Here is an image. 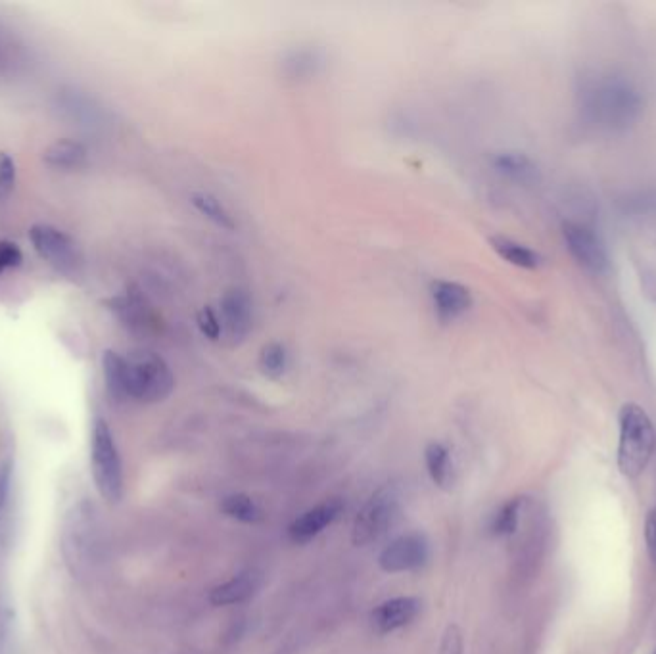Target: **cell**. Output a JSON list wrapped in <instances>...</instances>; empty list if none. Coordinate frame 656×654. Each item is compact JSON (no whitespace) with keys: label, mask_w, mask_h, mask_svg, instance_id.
I'll return each mask as SVG.
<instances>
[{"label":"cell","mask_w":656,"mask_h":654,"mask_svg":"<svg viewBox=\"0 0 656 654\" xmlns=\"http://www.w3.org/2000/svg\"><path fill=\"white\" fill-rule=\"evenodd\" d=\"M655 428L643 407L628 403L620 411L618 468L624 476H639L655 453Z\"/></svg>","instance_id":"3957f363"},{"label":"cell","mask_w":656,"mask_h":654,"mask_svg":"<svg viewBox=\"0 0 656 654\" xmlns=\"http://www.w3.org/2000/svg\"><path fill=\"white\" fill-rule=\"evenodd\" d=\"M198 328L200 332L210 338V340H219L221 334H223V325H221V319L217 317V313L211 309V307H204L200 313H198Z\"/></svg>","instance_id":"cb8c5ba5"},{"label":"cell","mask_w":656,"mask_h":654,"mask_svg":"<svg viewBox=\"0 0 656 654\" xmlns=\"http://www.w3.org/2000/svg\"><path fill=\"white\" fill-rule=\"evenodd\" d=\"M524 507V497H515L507 501L493 518L492 532L499 538H509L518 530L520 524V514Z\"/></svg>","instance_id":"44dd1931"},{"label":"cell","mask_w":656,"mask_h":654,"mask_svg":"<svg viewBox=\"0 0 656 654\" xmlns=\"http://www.w3.org/2000/svg\"><path fill=\"white\" fill-rule=\"evenodd\" d=\"M327 52L315 45H298L282 52L279 68L284 79L302 83L311 81L327 70Z\"/></svg>","instance_id":"30bf717a"},{"label":"cell","mask_w":656,"mask_h":654,"mask_svg":"<svg viewBox=\"0 0 656 654\" xmlns=\"http://www.w3.org/2000/svg\"><path fill=\"white\" fill-rule=\"evenodd\" d=\"M463 633L457 624H449L440 643L438 654H463Z\"/></svg>","instance_id":"484cf974"},{"label":"cell","mask_w":656,"mask_h":654,"mask_svg":"<svg viewBox=\"0 0 656 654\" xmlns=\"http://www.w3.org/2000/svg\"><path fill=\"white\" fill-rule=\"evenodd\" d=\"M645 539H647V549L651 559L656 562V509L651 511L649 518H647V526H645Z\"/></svg>","instance_id":"f1b7e54d"},{"label":"cell","mask_w":656,"mask_h":654,"mask_svg":"<svg viewBox=\"0 0 656 654\" xmlns=\"http://www.w3.org/2000/svg\"><path fill=\"white\" fill-rule=\"evenodd\" d=\"M288 363H290L288 351L279 342H271L263 346V350L259 353V367L269 378H281L288 369Z\"/></svg>","instance_id":"7402d4cb"},{"label":"cell","mask_w":656,"mask_h":654,"mask_svg":"<svg viewBox=\"0 0 656 654\" xmlns=\"http://www.w3.org/2000/svg\"><path fill=\"white\" fill-rule=\"evenodd\" d=\"M261 582H263V576L258 570L240 572L229 582L215 585L208 595V601L213 607H231V605L246 603L248 599H252L258 593Z\"/></svg>","instance_id":"5bb4252c"},{"label":"cell","mask_w":656,"mask_h":654,"mask_svg":"<svg viewBox=\"0 0 656 654\" xmlns=\"http://www.w3.org/2000/svg\"><path fill=\"white\" fill-rule=\"evenodd\" d=\"M14 608L8 595L0 593V654H12Z\"/></svg>","instance_id":"603a6c76"},{"label":"cell","mask_w":656,"mask_h":654,"mask_svg":"<svg viewBox=\"0 0 656 654\" xmlns=\"http://www.w3.org/2000/svg\"><path fill=\"white\" fill-rule=\"evenodd\" d=\"M493 167L516 183H532L538 177V167L522 152H499L493 156Z\"/></svg>","instance_id":"e0dca14e"},{"label":"cell","mask_w":656,"mask_h":654,"mask_svg":"<svg viewBox=\"0 0 656 654\" xmlns=\"http://www.w3.org/2000/svg\"><path fill=\"white\" fill-rule=\"evenodd\" d=\"M190 202H192V206L200 211L206 219H210L213 225H217L221 229H229V231L235 229L236 223L233 215L229 213V210L213 194H208V192H194L190 196Z\"/></svg>","instance_id":"ffe728a7"},{"label":"cell","mask_w":656,"mask_h":654,"mask_svg":"<svg viewBox=\"0 0 656 654\" xmlns=\"http://www.w3.org/2000/svg\"><path fill=\"white\" fill-rule=\"evenodd\" d=\"M564 240L572 257L591 273H603L609 267L607 248L595 231L582 223L564 225Z\"/></svg>","instance_id":"ba28073f"},{"label":"cell","mask_w":656,"mask_h":654,"mask_svg":"<svg viewBox=\"0 0 656 654\" xmlns=\"http://www.w3.org/2000/svg\"><path fill=\"white\" fill-rule=\"evenodd\" d=\"M221 325L223 332L233 340L242 342L254 325V305L244 288H229L221 298Z\"/></svg>","instance_id":"9c48e42d"},{"label":"cell","mask_w":656,"mask_h":654,"mask_svg":"<svg viewBox=\"0 0 656 654\" xmlns=\"http://www.w3.org/2000/svg\"><path fill=\"white\" fill-rule=\"evenodd\" d=\"M641 96L630 83L618 77L591 81L582 91V114L605 131H622L641 114Z\"/></svg>","instance_id":"7a4b0ae2"},{"label":"cell","mask_w":656,"mask_h":654,"mask_svg":"<svg viewBox=\"0 0 656 654\" xmlns=\"http://www.w3.org/2000/svg\"><path fill=\"white\" fill-rule=\"evenodd\" d=\"M91 451L96 488L108 503H118L123 495V468L112 430L102 419L94 422Z\"/></svg>","instance_id":"277c9868"},{"label":"cell","mask_w":656,"mask_h":654,"mask_svg":"<svg viewBox=\"0 0 656 654\" xmlns=\"http://www.w3.org/2000/svg\"><path fill=\"white\" fill-rule=\"evenodd\" d=\"M89 150L83 142L71 141V139H60L54 141L47 150L43 152L45 164L60 169V171H73L87 164Z\"/></svg>","instance_id":"9a60e30c"},{"label":"cell","mask_w":656,"mask_h":654,"mask_svg":"<svg viewBox=\"0 0 656 654\" xmlns=\"http://www.w3.org/2000/svg\"><path fill=\"white\" fill-rule=\"evenodd\" d=\"M14 185H16V164L6 152H0V198L8 196Z\"/></svg>","instance_id":"d4e9b609"},{"label":"cell","mask_w":656,"mask_h":654,"mask_svg":"<svg viewBox=\"0 0 656 654\" xmlns=\"http://www.w3.org/2000/svg\"><path fill=\"white\" fill-rule=\"evenodd\" d=\"M422 610V601L419 597H394L371 612L373 630L380 635H388L394 631L409 626Z\"/></svg>","instance_id":"7c38bea8"},{"label":"cell","mask_w":656,"mask_h":654,"mask_svg":"<svg viewBox=\"0 0 656 654\" xmlns=\"http://www.w3.org/2000/svg\"><path fill=\"white\" fill-rule=\"evenodd\" d=\"M424 465L428 470L430 480L436 488L449 490L453 482V467H451V455L446 445L440 442H430L424 449Z\"/></svg>","instance_id":"2e32d148"},{"label":"cell","mask_w":656,"mask_h":654,"mask_svg":"<svg viewBox=\"0 0 656 654\" xmlns=\"http://www.w3.org/2000/svg\"><path fill=\"white\" fill-rule=\"evenodd\" d=\"M104 380L112 396L141 403H160L171 396L175 376L164 359L152 351L119 355L108 350L102 357Z\"/></svg>","instance_id":"6da1fadb"},{"label":"cell","mask_w":656,"mask_h":654,"mask_svg":"<svg viewBox=\"0 0 656 654\" xmlns=\"http://www.w3.org/2000/svg\"><path fill=\"white\" fill-rule=\"evenodd\" d=\"M35 252L45 259L48 265L62 273H71L77 267V248L68 234L50 225H35L29 231Z\"/></svg>","instance_id":"52a82bcc"},{"label":"cell","mask_w":656,"mask_h":654,"mask_svg":"<svg viewBox=\"0 0 656 654\" xmlns=\"http://www.w3.org/2000/svg\"><path fill=\"white\" fill-rule=\"evenodd\" d=\"M493 250L497 252V256L503 257L505 261H509L511 265L520 267V269H536L541 265V257L538 252H534L532 248L505 238V236H492L490 238Z\"/></svg>","instance_id":"ac0fdd59"},{"label":"cell","mask_w":656,"mask_h":654,"mask_svg":"<svg viewBox=\"0 0 656 654\" xmlns=\"http://www.w3.org/2000/svg\"><path fill=\"white\" fill-rule=\"evenodd\" d=\"M430 296L440 321L451 323L463 317L472 307V294L469 288L459 282L436 281L430 286Z\"/></svg>","instance_id":"4fadbf2b"},{"label":"cell","mask_w":656,"mask_h":654,"mask_svg":"<svg viewBox=\"0 0 656 654\" xmlns=\"http://www.w3.org/2000/svg\"><path fill=\"white\" fill-rule=\"evenodd\" d=\"M344 509L342 501L328 499L325 503L300 514L290 526H288V539L296 545H305L309 541L321 536L328 526L340 516Z\"/></svg>","instance_id":"8fae6325"},{"label":"cell","mask_w":656,"mask_h":654,"mask_svg":"<svg viewBox=\"0 0 656 654\" xmlns=\"http://www.w3.org/2000/svg\"><path fill=\"white\" fill-rule=\"evenodd\" d=\"M10 484H12L10 468L4 467L0 470V524H2V518H4V513H6V507H8Z\"/></svg>","instance_id":"83f0119b"},{"label":"cell","mask_w":656,"mask_h":654,"mask_svg":"<svg viewBox=\"0 0 656 654\" xmlns=\"http://www.w3.org/2000/svg\"><path fill=\"white\" fill-rule=\"evenodd\" d=\"M22 250L12 242H0V273L8 267H18L22 263Z\"/></svg>","instance_id":"4316f807"},{"label":"cell","mask_w":656,"mask_h":654,"mask_svg":"<svg viewBox=\"0 0 656 654\" xmlns=\"http://www.w3.org/2000/svg\"><path fill=\"white\" fill-rule=\"evenodd\" d=\"M221 511L242 524H258L263 518L258 503L246 493H231L221 499Z\"/></svg>","instance_id":"d6986e66"},{"label":"cell","mask_w":656,"mask_h":654,"mask_svg":"<svg viewBox=\"0 0 656 654\" xmlns=\"http://www.w3.org/2000/svg\"><path fill=\"white\" fill-rule=\"evenodd\" d=\"M398 516V490L394 486H384L376 490L353 520V545L365 547L375 543L396 524Z\"/></svg>","instance_id":"5b68a950"},{"label":"cell","mask_w":656,"mask_h":654,"mask_svg":"<svg viewBox=\"0 0 656 654\" xmlns=\"http://www.w3.org/2000/svg\"><path fill=\"white\" fill-rule=\"evenodd\" d=\"M430 559V543L424 534L409 532L390 541L378 555V566L386 574L415 572Z\"/></svg>","instance_id":"8992f818"}]
</instances>
